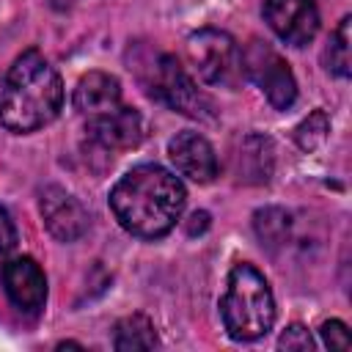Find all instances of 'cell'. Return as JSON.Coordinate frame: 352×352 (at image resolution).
I'll return each instance as SVG.
<instances>
[{"label": "cell", "instance_id": "5b68a950", "mask_svg": "<svg viewBox=\"0 0 352 352\" xmlns=\"http://www.w3.org/2000/svg\"><path fill=\"white\" fill-rule=\"evenodd\" d=\"M242 74H248L275 110H289L297 99V82L289 63L267 44L253 38L242 50Z\"/></svg>", "mask_w": 352, "mask_h": 352}, {"label": "cell", "instance_id": "e0dca14e", "mask_svg": "<svg viewBox=\"0 0 352 352\" xmlns=\"http://www.w3.org/2000/svg\"><path fill=\"white\" fill-rule=\"evenodd\" d=\"M319 333H322L324 346H330V349H349V333H346V324L344 322L330 319V322L322 324Z\"/></svg>", "mask_w": 352, "mask_h": 352}, {"label": "cell", "instance_id": "ba28073f", "mask_svg": "<svg viewBox=\"0 0 352 352\" xmlns=\"http://www.w3.org/2000/svg\"><path fill=\"white\" fill-rule=\"evenodd\" d=\"M38 209L44 217V226L50 228V234L60 242H74L88 231V209L63 187H44L38 195Z\"/></svg>", "mask_w": 352, "mask_h": 352}, {"label": "cell", "instance_id": "2e32d148", "mask_svg": "<svg viewBox=\"0 0 352 352\" xmlns=\"http://www.w3.org/2000/svg\"><path fill=\"white\" fill-rule=\"evenodd\" d=\"M327 132H330V118H327L322 110H314V113H311V116L297 126L294 138H297L300 148L314 151V148L327 138Z\"/></svg>", "mask_w": 352, "mask_h": 352}, {"label": "cell", "instance_id": "8fae6325", "mask_svg": "<svg viewBox=\"0 0 352 352\" xmlns=\"http://www.w3.org/2000/svg\"><path fill=\"white\" fill-rule=\"evenodd\" d=\"M168 157L170 162L176 165V170L198 184H206L217 176V157H214V148L212 143L198 135V132H179L176 138H170L168 143Z\"/></svg>", "mask_w": 352, "mask_h": 352}, {"label": "cell", "instance_id": "3957f363", "mask_svg": "<svg viewBox=\"0 0 352 352\" xmlns=\"http://www.w3.org/2000/svg\"><path fill=\"white\" fill-rule=\"evenodd\" d=\"M220 316L234 341H256L275 324V297L267 278L253 264H234L226 294L220 297Z\"/></svg>", "mask_w": 352, "mask_h": 352}, {"label": "cell", "instance_id": "9c48e42d", "mask_svg": "<svg viewBox=\"0 0 352 352\" xmlns=\"http://www.w3.org/2000/svg\"><path fill=\"white\" fill-rule=\"evenodd\" d=\"M85 132L102 148L124 151V148H135L143 140V118H140V113L135 107L118 104L110 113H102L96 118H88Z\"/></svg>", "mask_w": 352, "mask_h": 352}, {"label": "cell", "instance_id": "ac0fdd59", "mask_svg": "<svg viewBox=\"0 0 352 352\" xmlns=\"http://www.w3.org/2000/svg\"><path fill=\"white\" fill-rule=\"evenodd\" d=\"M278 346L280 349H314V338H311V333L302 327V324H292V327H286V333L278 338Z\"/></svg>", "mask_w": 352, "mask_h": 352}, {"label": "cell", "instance_id": "6da1fadb", "mask_svg": "<svg viewBox=\"0 0 352 352\" xmlns=\"http://www.w3.org/2000/svg\"><path fill=\"white\" fill-rule=\"evenodd\" d=\"M184 184L160 165H138L126 170L110 190V209L121 228L140 239L165 236L184 212Z\"/></svg>", "mask_w": 352, "mask_h": 352}, {"label": "cell", "instance_id": "ffe728a7", "mask_svg": "<svg viewBox=\"0 0 352 352\" xmlns=\"http://www.w3.org/2000/svg\"><path fill=\"white\" fill-rule=\"evenodd\" d=\"M209 228V214L206 212H195L192 217H190V226H187V234H201V231H206Z\"/></svg>", "mask_w": 352, "mask_h": 352}, {"label": "cell", "instance_id": "9a60e30c", "mask_svg": "<svg viewBox=\"0 0 352 352\" xmlns=\"http://www.w3.org/2000/svg\"><path fill=\"white\" fill-rule=\"evenodd\" d=\"M253 226H256V234L261 239V245H280L286 242L289 236V228H292V217L278 209V206H267V209H258L256 217H253Z\"/></svg>", "mask_w": 352, "mask_h": 352}, {"label": "cell", "instance_id": "52a82bcc", "mask_svg": "<svg viewBox=\"0 0 352 352\" xmlns=\"http://www.w3.org/2000/svg\"><path fill=\"white\" fill-rule=\"evenodd\" d=\"M264 19L270 30L292 47H305L319 30V8L314 0H264Z\"/></svg>", "mask_w": 352, "mask_h": 352}, {"label": "cell", "instance_id": "277c9868", "mask_svg": "<svg viewBox=\"0 0 352 352\" xmlns=\"http://www.w3.org/2000/svg\"><path fill=\"white\" fill-rule=\"evenodd\" d=\"M184 47H187V58H190L195 74L204 82L220 85V88H234L242 80V52L228 33L204 28V30H195L192 36H187Z\"/></svg>", "mask_w": 352, "mask_h": 352}, {"label": "cell", "instance_id": "8992f818", "mask_svg": "<svg viewBox=\"0 0 352 352\" xmlns=\"http://www.w3.org/2000/svg\"><path fill=\"white\" fill-rule=\"evenodd\" d=\"M151 96H157L162 104L170 110L190 116V118H212V99L198 91L192 77L184 72V66L173 55H160L154 69H151V82H148Z\"/></svg>", "mask_w": 352, "mask_h": 352}, {"label": "cell", "instance_id": "7c38bea8", "mask_svg": "<svg viewBox=\"0 0 352 352\" xmlns=\"http://www.w3.org/2000/svg\"><path fill=\"white\" fill-rule=\"evenodd\" d=\"M121 104V85L113 74L104 72H88L80 77L74 88V107L85 118H96L102 113H110Z\"/></svg>", "mask_w": 352, "mask_h": 352}, {"label": "cell", "instance_id": "5bb4252c", "mask_svg": "<svg viewBox=\"0 0 352 352\" xmlns=\"http://www.w3.org/2000/svg\"><path fill=\"white\" fill-rule=\"evenodd\" d=\"M349 25L352 19L344 16L338 22V28L333 30L330 41H327V50H324V66L330 74L336 77H349L352 72V52H349Z\"/></svg>", "mask_w": 352, "mask_h": 352}, {"label": "cell", "instance_id": "4fadbf2b", "mask_svg": "<svg viewBox=\"0 0 352 352\" xmlns=\"http://www.w3.org/2000/svg\"><path fill=\"white\" fill-rule=\"evenodd\" d=\"M160 344L154 324L143 316V314H132L124 316L116 324V336H113V346L118 352H132V349H154Z\"/></svg>", "mask_w": 352, "mask_h": 352}, {"label": "cell", "instance_id": "7a4b0ae2", "mask_svg": "<svg viewBox=\"0 0 352 352\" xmlns=\"http://www.w3.org/2000/svg\"><path fill=\"white\" fill-rule=\"evenodd\" d=\"M63 107V82L38 50L22 52L0 80V124L11 132H36Z\"/></svg>", "mask_w": 352, "mask_h": 352}, {"label": "cell", "instance_id": "30bf717a", "mask_svg": "<svg viewBox=\"0 0 352 352\" xmlns=\"http://www.w3.org/2000/svg\"><path fill=\"white\" fill-rule=\"evenodd\" d=\"M3 289H6L8 300L25 314L41 311V305L47 300V278H44L41 267L28 256L11 258L3 267Z\"/></svg>", "mask_w": 352, "mask_h": 352}, {"label": "cell", "instance_id": "d6986e66", "mask_svg": "<svg viewBox=\"0 0 352 352\" xmlns=\"http://www.w3.org/2000/svg\"><path fill=\"white\" fill-rule=\"evenodd\" d=\"M16 248V226L6 206H0V253H8Z\"/></svg>", "mask_w": 352, "mask_h": 352}]
</instances>
